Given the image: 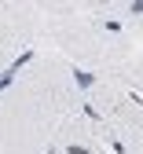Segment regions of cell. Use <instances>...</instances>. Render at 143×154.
I'll return each mask as SVG.
<instances>
[{"label":"cell","instance_id":"cell-1","mask_svg":"<svg viewBox=\"0 0 143 154\" xmlns=\"http://www.w3.org/2000/svg\"><path fill=\"white\" fill-rule=\"evenodd\" d=\"M40 4H0V70H11L30 44L44 37V22L40 18Z\"/></svg>","mask_w":143,"mask_h":154},{"label":"cell","instance_id":"cell-2","mask_svg":"<svg viewBox=\"0 0 143 154\" xmlns=\"http://www.w3.org/2000/svg\"><path fill=\"white\" fill-rule=\"evenodd\" d=\"M121 73H125V81H129V88L139 95V99H143V51H136V59L125 66V70H121Z\"/></svg>","mask_w":143,"mask_h":154}]
</instances>
